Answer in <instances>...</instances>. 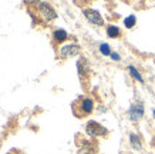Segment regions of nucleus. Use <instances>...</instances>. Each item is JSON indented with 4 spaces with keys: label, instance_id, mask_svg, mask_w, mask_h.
<instances>
[{
    "label": "nucleus",
    "instance_id": "nucleus-1",
    "mask_svg": "<svg viewBox=\"0 0 155 154\" xmlns=\"http://www.w3.org/2000/svg\"><path fill=\"white\" fill-rule=\"evenodd\" d=\"M73 113L75 114V117H85L91 114V113L94 111V107H95V103L94 100L91 97H78L73 103Z\"/></svg>",
    "mask_w": 155,
    "mask_h": 154
},
{
    "label": "nucleus",
    "instance_id": "nucleus-9",
    "mask_svg": "<svg viewBox=\"0 0 155 154\" xmlns=\"http://www.w3.org/2000/svg\"><path fill=\"white\" fill-rule=\"evenodd\" d=\"M130 144L134 150L137 151H141L142 150V143H141V139H140V135L135 134V133H131L130 134Z\"/></svg>",
    "mask_w": 155,
    "mask_h": 154
},
{
    "label": "nucleus",
    "instance_id": "nucleus-5",
    "mask_svg": "<svg viewBox=\"0 0 155 154\" xmlns=\"http://www.w3.org/2000/svg\"><path fill=\"white\" fill-rule=\"evenodd\" d=\"M142 116H144V106H142V103H140V101L132 103L130 110H128V117H130V120L138 121V120L142 118Z\"/></svg>",
    "mask_w": 155,
    "mask_h": 154
},
{
    "label": "nucleus",
    "instance_id": "nucleus-18",
    "mask_svg": "<svg viewBox=\"0 0 155 154\" xmlns=\"http://www.w3.org/2000/svg\"><path fill=\"white\" fill-rule=\"evenodd\" d=\"M154 117H155V110H154Z\"/></svg>",
    "mask_w": 155,
    "mask_h": 154
},
{
    "label": "nucleus",
    "instance_id": "nucleus-6",
    "mask_svg": "<svg viewBox=\"0 0 155 154\" xmlns=\"http://www.w3.org/2000/svg\"><path fill=\"white\" fill-rule=\"evenodd\" d=\"M84 16L87 17L90 23L95 24V26H104V19L103 16L94 9H85L84 10Z\"/></svg>",
    "mask_w": 155,
    "mask_h": 154
},
{
    "label": "nucleus",
    "instance_id": "nucleus-8",
    "mask_svg": "<svg viewBox=\"0 0 155 154\" xmlns=\"http://www.w3.org/2000/svg\"><path fill=\"white\" fill-rule=\"evenodd\" d=\"M77 69H78V74H80V77H87V76L90 74V66H88V63L85 60H78L77 61Z\"/></svg>",
    "mask_w": 155,
    "mask_h": 154
},
{
    "label": "nucleus",
    "instance_id": "nucleus-14",
    "mask_svg": "<svg viewBox=\"0 0 155 154\" xmlns=\"http://www.w3.org/2000/svg\"><path fill=\"white\" fill-rule=\"evenodd\" d=\"M100 51H101V54H104V56H111V49H110V46H108L107 43L100 44Z\"/></svg>",
    "mask_w": 155,
    "mask_h": 154
},
{
    "label": "nucleus",
    "instance_id": "nucleus-16",
    "mask_svg": "<svg viewBox=\"0 0 155 154\" xmlns=\"http://www.w3.org/2000/svg\"><path fill=\"white\" fill-rule=\"evenodd\" d=\"M7 154H17L16 151H12V153H7Z\"/></svg>",
    "mask_w": 155,
    "mask_h": 154
},
{
    "label": "nucleus",
    "instance_id": "nucleus-15",
    "mask_svg": "<svg viewBox=\"0 0 155 154\" xmlns=\"http://www.w3.org/2000/svg\"><path fill=\"white\" fill-rule=\"evenodd\" d=\"M111 59H113V60H115V61L121 60V57H120V54H118V53H111Z\"/></svg>",
    "mask_w": 155,
    "mask_h": 154
},
{
    "label": "nucleus",
    "instance_id": "nucleus-11",
    "mask_svg": "<svg viewBox=\"0 0 155 154\" xmlns=\"http://www.w3.org/2000/svg\"><path fill=\"white\" fill-rule=\"evenodd\" d=\"M107 36L111 39H115V37H120L121 36V30H120V27H117V26H114V24H110L107 27Z\"/></svg>",
    "mask_w": 155,
    "mask_h": 154
},
{
    "label": "nucleus",
    "instance_id": "nucleus-12",
    "mask_svg": "<svg viewBox=\"0 0 155 154\" xmlns=\"http://www.w3.org/2000/svg\"><path fill=\"white\" fill-rule=\"evenodd\" d=\"M128 71H130V74H131L135 80H138L140 83H144V77H142V76L140 74V71L137 70L134 66H128Z\"/></svg>",
    "mask_w": 155,
    "mask_h": 154
},
{
    "label": "nucleus",
    "instance_id": "nucleus-3",
    "mask_svg": "<svg viewBox=\"0 0 155 154\" xmlns=\"http://www.w3.org/2000/svg\"><path fill=\"white\" fill-rule=\"evenodd\" d=\"M85 133H87L90 137L95 139V137H104V135H107L108 130L105 128V127L101 126L100 123L91 120V121H88L87 124H85Z\"/></svg>",
    "mask_w": 155,
    "mask_h": 154
},
{
    "label": "nucleus",
    "instance_id": "nucleus-10",
    "mask_svg": "<svg viewBox=\"0 0 155 154\" xmlns=\"http://www.w3.org/2000/svg\"><path fill=\"white\" fill-rule=\"evenodd\" d=\"M53 39H54V42L57 43H63L66 42L67 39H68V34H67L66 30H63V29H57L53 32Z\"/></svg>",
    "mask_w": 155,
    "mask_h": 154
},
{
    "label": "nucleus",
    "instance_id": "nucleus-4",
    "mask_svg": "<svg viewBox=\"0 0 155 154\" xmlns=\"http://www.w3.org/2000/svg\"><path fill=\"white\" fill-rule=\"evenodd\" d=\"M80 53V47L75 43H67V44H63L58 50V54H60L61 59H68V57L77 56Z\"/></svg>",
    "mask_w": 155,
    "mask_h": 154
},
{
    "label": "nucleus",
    "instance_id": "nucleus-7",
    "mask_svg": "<svg viewBox=\"0 0 155 154\" xmlns=\"http://www.w3.org/2000/svg\"><path fill=\"white\" fill-rule=\"evenodd\" d=\"M77 154H98V150H97V147L93 143H84L78 149Z\"/></svg>",
    "mask_w": 155,
    "mask_h": 154
},
{
    "label": "nucleus",
    "instance_id": "nucleus-2",
    "mask_svg": "<svg viewBox=\"0 0 155 154\" xmlns=\"http://www.w3.org/2000/svg\"><path fill=\"white\" fill-rule=\"evenodd\" d=\"M36 10H37V16L43 22H47L48 23V22H53V20L57 19V12L48 3H44V2L36 3Z\"/></svg>",
    "mask_w": 155,
    "mask_h": 154
},
{
    "label": "nucleus",
    "instance_id": "nucleus-17",
    "mask_svg": "<svg viewBox=\"0 0 155 154\" xmlns=\"http://www.w3.org/2000/svg\"><path fill=\"white\" fill-rule=\"evenodd\" d=\"M154 147H155V135H154Z\"/></svg>",
    "mask_w": 155,
    "mask_h": 154
},
{
    "label": "nucleus",
    "instance_id": "nucleus-13",
    "mask_svg": "<svg viewBox=\"0 0 155 154\" xmlns=\"http://www.w3.org/2000/svg\"><path fill=\"white\" fill-rule=\"evenodd\" d=\"M135 23H137V17L134 16V14L125 17V20H124V24H125V27L127 29H132L134 26H135Z\"/></svg>",
    "mask_w": 155,
    "mask_h": 154
}]
</instances>
